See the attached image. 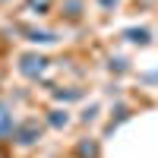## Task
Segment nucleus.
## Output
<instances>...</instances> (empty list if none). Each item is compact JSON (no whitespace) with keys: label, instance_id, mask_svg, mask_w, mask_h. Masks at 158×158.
Segmentation results:
<instances>
[{"label":"nucleus","instance_id":"f257e3e1","mask_svg":"<svg viewBox=\"0 0 158 158\" xmlns=\"http://www.w3.org/2000/svg\"><path fill=\"white\" fill-rule=\"evenodd\" d=\"M38 136H41V127H38V120H25L16 133H13V139H16L19 146H32Z\"/></svg>","mask_w":158,"mask_h":158},{"label":"nucleus","instance_id":"f03ea898","mask_svg":"<svg viewBox=\"0 0 158 158\" xmlns=\"http://www.w3.org/2000/svg\"><path fill=\"white\" fill-rule=\"evenodd\" d=\"M16 133V123H13V111H10V104L6 101H0V136H13Z\"/></svg>","mask_w":158,"mask_h":158},{"label":"nucleus","instance_id":"7ed1b4c3","mask_svg":"<svg viewBox=\"0 0 158 158\" xmlns=\"http://www.w3.org/2000/svg\"><path fill=\"white\" fill-rule=\"evenodd\" d=\"M44 57H35V54H29V57H22V73L25 76H38V73H41L44 70Z\"/></svg>","mask_w":158,"mask_h":158},{"label":"nucleus","instance_id":"20e7f679","mask_svg":"<svg viewBox=\"0 0 158 158\" xmlns=\"http://www.w3.org/2000/svg\"><path fill=\"white\" fill-rule=\"evenodd\" d=\"M95 155H98L95 142H82V146H79V158H95Z\"/></svg>","mask_w":158,"mask_h":158},{"label":"nucleus","instance_id":"39448f33","mask_svg":"<svg viewBox=\"0 0 158 158\" xmlns=\"http://www.w3.org/2000/svg\"><path fill=\"white\" fill-rule=\"evenodd\" d=\"M127 35H130V41H139V44L149 41V32H146V29H139V32H127Z\"/></svg>","mask_w":158,"mask_h":158},{"label":"nucleus","instance_id":"423d86ee","mask_svg":"<svg viewBox=\"0 0 158 158\" xmlns=\"http://www.w3.org/2000/svg\"><path fill=\"white\" fill-rule=\"evenodd\" d=\"M51 123H54V127H63V123H67V111H54V114H51Z\"/></svg>","mask_w":158,"mask_h":158},{"label":"nucleus","instance_id":"0eeeda50","mask_svg":"<svg viewBox=\"0 0 158 158\" xmlns=\"http://www.w3.org/2000/svg\"><path fill=\"white\" fill-rule=\"evenodd\" d=\"M67 6H70V16H76L79 13V0H67Z\"/></svg>","mask_w":158,"mask_h":158},{"label":"nucleus","instance_id":"6e6552de","mask_svg":"<svg viewBox=\"0 0 158 158\" xmlns=\"http://www.w3.org/2000/svg\"><path fill=\"white\" fill-rule=\"evenodd\" d=\"M32 6H35V10H44V6H48V0H32Z\"/></svg>","mask_w":158,"mask_h":158},{"label":"nucleus","instance_id":"1a4fd4ad","mask_svg":"<svg viewBox=\"0 0 158 158\" xmlns=\"http://www.w3.org/2000/svg\"><path fill=\"white\" fill-rule=\"evenodd\" d=\"M101 3H104V6H114V3H117V0H101Z\"/></svg>","mask_w":158,"mask_h":158}]
</instances>
